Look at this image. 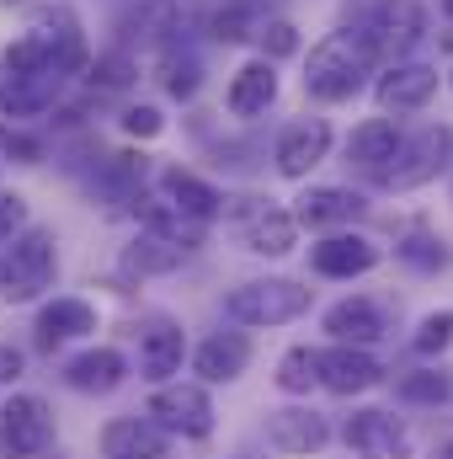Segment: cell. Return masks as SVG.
Segmentation results:
<instances>
[{
    "instance_id": "cell-1",
    "label": "cell",
    "mask_w": 453,
    "mask_h": 459,
    "mask_svg": "<svg viewBox=\"0 0 453 459\" xmlns=\"http://www.w3.org/2000/svg\"><path fill=\"white\" fill-rule=\"evenodd\" d=\"M341 32L373 59V70L411 59V48L427 38V11L422 0H346Z\"/></svg>"
},
{
    "instance_id": "cell-2",
    "label": "cell",
    "mask_w": 453,
    "mask_h": 459,
    "mask_svg": "<svg viewBox=\"0 0 453 459\" xmlns=\"http://www.w3.org/2000/svg\"><path fill=\"white\" fill-rule=\"evenodd\" d=\"M59 283V230L32 225L0 246V299L5 305H43Z\"/></svg>"
},
{
    "instance_id": "cell-3",
    "label": "cell",
    "mask_w": 453,
    "mask_h": 459,
    "mask_svg": "<svg viewBox=\"0 0 453 459\" xmlns=\"http://www.w3.org/2000/svg\"><path fill=\"white\" fill-rule=\"evenodd\" d=\"M373 75V59L346 38V32H326L310 59H304V97L321 102V108H337V102H352Z\"/></svg>"
},
{
    "instance_id": "cell-4",
    "label": "cell",
    "mask_w": 453,
    "mask_h": 459,
    "mask_svg": "<svg viewBox=\"0 0 453 459\" xmlns=\"http://www.w3.org/2000/svg\"><path fill=\"white\" fill-rule=\"evenodd\" d=\"M449 166H453V123H422L416 134H400L389 166L373 182L384 193H416V187H432Z\"/></svg>"
},
{
    "instance_id": "cell-5",
    "label": "cell",
    "mask_w": 453,
    "mask_h": 459,
    "mask_svg": "<svg viewBox=\"0 0 453 459\" xmlns=\"http://www.w3.org/2000/svg\"><path fill=\"white\" fill-rule=\"evenodd\" d=\"M315 289L299 278H251L240 289H229L225 316L235 326H288L299 316H310Z\"/></svg>"
},
{
    "instance_id": "cell-6",
    "label": "cell",
    "mask_w": 453,
    "mask_h": 459,
    "mask_svg": "<svg viewBox=\"0 0 453 459\" xmlns=\"http://www.w3.org/2000/svg\"><path fill=\"white\" fill-rule=\"evenodd\" d=\"M59 444V417L38 390L0 395V459H43Z\"/></svg>"
},
{
    "instance_id": "cell-7",
    "label": "cell",
    "mask_w": 453,
    "mask_h": 459,
    "mask_svg": "<svg viewBox=\"0 0 453 459\" xmlns=\"http://www.w3.org/2000/svg\"><path fill=\"white\" fill-rule=\"evenodd\" d=\"M144 417L166 433V438H209L214 433V395L198 379H166L150 390Z\"/></svg>"
},
{
    "instance_id": "cell-8",
    "label": "cell",
    "mask_w": 453,
    "mask_h": 459,
    "mask_svg": "<svg viewBox=\"0 0 453 459\" xmlns=\"http://www.w3.org/2000/svg\"><path fill=\"white\" fill-rule=\"evenodd\" d=\"M225 220L235 225L240 246L256 251V256H288L299 246L294 214L283 204H272V198H235V204L225 198Z\"/></svg>"
},
{
    "instance_id": "cell-9",
    "label": "cell",
    "mask_w": 453,
    "mask_h": 459,
    "mask_svg": "<svg viewBox=\"0 0 453 459\" xmlns=\"http://www.w3.org/2000/svg\"><path fill=\"white\" fill-rule=\"evenodd\" d=\"M97 332H102V310L86 294H48L32 316V347L48 352V358L75 342H91Z\"/></svg>"
},
{
    "instance_id": "cell-10",
    "label": "cell",
    "mask_w": 453,
    "mask_h": 459,
    "mask_svg": "<svg viewBox=\"0 0 453 459\" xmlns=\"http://www.w3.org/2000/svg\"><path fill=\"white\" fill-rule=\"evenodd\" d=\"M341 444L352 459H411V449H416L411 428L384 406H357L341 422Z\"/></svg>"
},
{
    "instance_id": "cell-11",
    "label": "cell",
    "mask_w": 453,
    "mask_h": 459,
    "mask_svg": "<svg viewBox=\"0 0 453 459\" xmlns=\"http://www.w3.org/2000/svg\"><path fill=\"white\" fill-rule=\"evenodd\" d=\"M315 385L352 401V395H368L373 385H384V363L373 358V347H346V342L315 347Z\"/></svg>"
},
{
    "instance_id": "cell-12",
    "label": "cell",
    "mask_w": 453,
    "mask_h": 459,
    "mask_svg": "<svg viewBox=\"0 0 453 459\" xmlns=\"http://www.w3.org/2000/svg\"><path fill=\"white\" fill-rule=\"evenodd\" d=\"M182 358H187V332L171 316H150L133 332V368L150 390L166 385V379H182Z\"/></svg>"
},
{
    "instance_id": "cell-13",
    "label": "cell",
    "mask_w": 453,
    "mask_h": 459,
    "mask_svg": "<svg viewBox=\"0 0 453 459\" xmlns=\"http://www.w3.org/2000/svg\"><path fill=\"white\" fill-rule=\"evenodd\" d=\"M128 374H133V363H128V352L113 342H86L81 352H70L64 358V368H59V379H64V390H75V395H113L128 385Z\"/></svg>"
},
{
    "instance_id": "cell-14",
    "label": "cell",
    "mask_w": 453,
    "mask_h": 459,
    "mask_svg": "<svg viewBox=\"0 0 453 459\" xmlns=\"http://www.w3.org/2000/svg\"><path fill=\"white\" fill-rule=\"evenodd\" d=\"M438 65H427V59H400V65H384L379 70V81H373V102H379V113H422L432 97H438Z\"/></svg>"
},
{
    "instance_id": "cell-15",
    "label": "cell",
    "mask_w": 453,
    "mask_h": 459,
    "mask_svg": "<svg viewBox=\"0 0 453 459\" xmlns=\"http://www.w3.org/2000/svg\"><path fill=\"white\" fill-rule=\"evenodd\" d=\"M363 209H368V198L357 193V187H337V182H315V187H304L299 198H294V225L299 230H321V235H331V230H352L363 220Z\"/></svg>"
},
{
    "instance_id": "cell-16",
    "label": "cell",
    "mask_w": 453,
    "mask_h": 459,
    "mask_svg": "<svg viewBox=\"0 0 453 459\" xmlns=\"http://www.w3.org/2000/svg\"><path fill=\"white\" fill-rule=\"evenodd\" d=\"M379 262H384V251L363 230H331V235H321L310 246V273H321V278H346L352 283V278L373 273Z\"/></svg>"
},
{
    "instance_id": "cell-17",
    "label": "cell",
    "mask_w": 453,
    "mask_h": 459,
    "mask_svg": "<svg viewBox=\"0 0 453 459\" xmlns=\"http://www.w3.org/2000/svg\"><path fill=\"white\" fill-rule=\"evenodd\" d=\"M150 187H155V193H160L171 209H182L187 220H198V225H214V220H225V193H219L209 177H198L192 166H155Z\"/></svg>"
},
{
    "instance_id": "cell-18",
    "label": "cell",
    "mask_w": 453,
    "mask_h": 459,
    "mask_svg": "<svg viewBox=\"0 0 453 459\" xmlns=\"http://www.w3.org/2000/svg\"><path fill=\"white\" fill-rule=\"evenodd\" d=\"M331 144H337V134H331V123H326V117H294V123L278 134V150H272L278 177L304 182V177L331 155Z\"/></svg>"
},
{
    "instance_id": "cell-19",
    "label": "cell",
    "mask_w": 453,
    "mask_h": 459,
    "mask_svg": "<svg viewBox=\"0 0 453 459\" xmlns=\"http://www.w3.org/2000/svg\"><path fill=\"white\" fill-rule=\"evenodd\" d=\"M267 444L278 455L310 459L331 444V422L315 406H278V411H267Z\"/></svg>"
},
{
    "instance_id": "cell-20",
    "label": "cell",
    "mask_w": 453,
    "mask_h": 459,
    "mask_svg": "<svg viewBox=\"0 0 453 459\" xmlns=\"http://www.w3.org/2000/svg\"><path fill=\"white\" fill-rule=\"evenodd\" d=\"M97 449H102V459H166L171 455V438H166L150 417L128 411V417H107V422H102Z\"/></svg>"
},
{
    "instance_id": "cell-21",
    "label": "cell",
    "mask_w": 453,
    "mask_h": 459,
    "mask_svg": "<svg viewBox=\"0 0 453 459\" xmlns=\"http://www.w3.org/2000/svg\"><path fill=\"white\" fill-rule=\"evenodd\" d=\"M128 214H133L139 230H150V235H160V240H171V246H182V251H198L203 235H209V225H198V220H187L182 209H171L155 187H144V193L128 204Z\"/></svg>"
},
{
    "instance_id": "cell-22",
    "label": "cell",
    "mask_w": 453,
    "mask_h": 459,
    "mask_svg": "<svg viewBox=\"0 0 453 459\" xmlns=\"http://www.w3.org/2000/svg\"><path fill=\"white\" fill-rule=\"evenodd\" d=\"M251 368V337L245 332H209L192 352L198 385H235Z\"/></svg>"
},
{
    "instance_id": "cell-23",
    "label": "cell",
    "mask_w": 453,
    "mask_h": 459,
    "mask_svg": "<svg viewBox=\"0 0 453 459\" xmlns=\"http://www.w3.org/2000/svg\"><path fill=\"white\" fill-rule=\"evenodd\" d=\"M321 332H331V342H346V347H379L384 342V310L373 299H363V294H346L321 316Z\"/></svg>"
},
{
    "instance_id": "cell-24",
    "label": "cell",
    "mask_w": 453,
    "mask_h": 459,
    "mask_svg": "<svg viewBox=\"0 0 453 459\" xmlns=\"http://www.w3.org/2000/svg\"><path fill=\"white\" fill-rule=\"evenodd\" d=\"M133 86H139V54H133L128 43H113V48L91 54V65H86V75H81V91H86L91 102L128 97Z\"/></svg>"
},
{
    "instance_id": "cell-25",
    "label": "cell",
    "mask_w": 453,
    "mask_h": 459,
    "mask_svg": "<svg viewBox=\"0 0 453 459\" xmlns=\"http://www.w3.org/2000/svg\"><path fill=\"white\" fill-rule=\"evenodd\" d=\"M272 102H278V65H267V59H245V65L229 75V86H225L229 117L251 123V117L267 113Z\"/></svg>"
},
{
    "instance_id": "cell-26",
    "label": "cell",
    "mask_w": 453,
    "mask_h": 459,
    "mask_svg": "<svg viewBox=\"0 0 453 459\" xmlns=\"http://www.w3.org/2000/svg\"><path fill=\"white\" fill-rule=\"evenodd\" d=\"M187 256H192V251H182V246H171V240H160V235L139 230V235H133V240L117 251V278H128V283L166 278V273H176Z\"/></svg>"
},
{
    "instance_id": "cell-27",
    "label": "cell",
    "mask_w": 453,
    "mask_h": 459,
    "mask_svg": "<svg viewBox=\"0 0 453 459\" xmlns=\"http://www.w3.org/2000/svg\"><path fill=\"white\" fill-rule=\"evenodd\" d=\"M395 144H400V123H395V117H363V123L346 134V166L379 177V171L389 166Z\"/></svg>"
},
{
    "instance_id": "cell-28",
    "label": "cell",
    "mask_w": 453,
    "mask_h": 459,
    "mask_svg": "<svg viewBox=\"0 0 453 459\" xmlns=\"http://www.w3.org/2000/svg\"><path fill=\"white\" fill-rule=\"evenodd\" d=\"M155 81H160V91L171 102H192L203 91V59L192 48H182V43H166L155 54Z\"/></svg>"
},
{
    "instance_id": "cell-29",
    "label": "cell",
    "mask_w": 453,
    "mask_h": 459,
    "mask_svg": "<svg viewBox=\"0 0 453 459\" xmlns=\"http://www.w3.org/2000/svg\"><path fill=\"white\" fill-rule=\"evenodd\" d=\"M395 262L411 267V273H422V278H432V273H449L453 267V246L438 235V230L416 225V230H406V235L395 240Z\"/></svg>"
},
{
    "instance_id": "cell-30",
    "label": "cell",
    "mask_w": 453,
    "mask_h": 459,
    "mask_svg": "<svg viewBox=\"0 0 453 459\" xmlns=\"http://www.w3.org/2000/svg\"><path fill=\"white\" fill-rule=\"evenodd\" d=\"M267 16H278L272 0H219L209 16V32H214V43H251Z\"/></svg>"
},
{
    "instance_id": "cell-31",
    "label": "cell",
    "mask_w": 453,
    "mask_h": 459,
    "mask_svg": "<svg viewBox=\"0 0 453 459\" xmlns=\"http://www.w3.org/2000/svg\"><path fill=\"white\" fill-rule=\"evenodd\" d=\"M54 150H48V134L43 128H21V123H5V144H0V160L5 166H43Z\"/></svg>"
},
{
    "instance_id": "cell-32",
    "label": "cell",
    "mask_w": 453,
    "mask_h": 459,
    "mask_svg": "<svg viewBox=\"0 0 453 459\" xmlns=\"http://www.w3.org/2000/svg\"><path fill=\"white\" fill-rule=\"evenodd\" d=\"M251 43H256V59L278 65V59H294V54H299V27H294L288 16H267Z\"/></svg>"
},
{
    "instance_id": "cell-33",
    "label": "cell",
    "mask_w": 453,
    "mask_h": 459,
    "mask_svg": "<svg viewBox=\"0 0 453 459\" xmlns=\"http://www.w3.org/2000/svg\"><path fill=\"white\" fill-rule=\"evenodd\" d=\"M395 395L411 401V406H443V401L453 395V379L449 374H438V368H416V374L395 379Z\"/></svg>"
},
{
    "instance_id": "cell-34",
    "label": "cell",
    "mask_w": 453,
    "mask_h": 459,
    "mask_svg": "<svg viewBox=\"0 0 453 459\" xmlns=\"http://www.w3.org/2000/svg\"><path fill=\"white\" fill-rule=\"evenodd\" d=\"M278 390L283 395H310L315 390V347H288L283 358H278Z\"/></svg>"
},
{
    "instance_id": "cell-35",
    "label": "cell",
    "mask_w": 453,
    "mask_h": 459,
    "mask_svg": "<svg viewBox=\"0 0 453 459\" xmlns=\"http://www.w3.org/2000/svg\"><path fill=\"white\" fill-rule=\"evenodd\" d=\"M117 128H123L128 139L150 144V139H160V134H166V113H160L155 102H123V113H117Z\"/></svg>"
},
{
    "instance_id": "cell-36",
    "label": "cell",
    "mask_w": 453,
    "mask_h": 459,
    "mask_svg": "<svg viewBox=\"0 0 453 459\" xmlns=\"http://www.w3.org/2000/svg\"><path fill=\"white\" fill-rule=\"evenodd\" d=\"M411 347H416L422 358H443V352L453 347V310H432V316H422V326H416Z\"/></svg>"
},
{
    "instance_id": "cell-37",
    "label": "cell",
    "mask_w": 453,
    "mask_h": 459,
    "mask_svg": "<svg viewBox=\"0 0 453 459\" xmlns=\"http://www.w3.org/2000/svg\"><path fill=\"white\" fill-rule=\"evenodd\" d=\"M27 225H32V204H27V193L0 187V246H5L11 235H21Z\"/></svg>"
},
{
    "instance_id": "cell-38",
    "label": "cell",
    "mask_w": 453,
    "mask_h": 459,
    "mask_svg": "<svg viewBox=\"0 0 453 459\" xmlns=\"http://www.w3.org/2000/svg\"><path fill=\"white\" fill-rule=\"evenodd\" d=\"M27 379V352L16 342H0V390H16Z\"/></svg>"
},
{
    "instance_id": "cell-39",
    "label": "cell",
    "mask_w": 453,
    "mask_h": 459,
    "mask_svg": "<svg viewBox=\"0 0 453 459\" xmlns=\"http://www.w3.org/2000/svg\"><path fill=\"white\" fill-rule=\"evenodd\" d=\"M432 459H453V438H449V444H438V449H432Z\"/></svg>"
},
{
    "instance_id": "cell-40",
    "label": "cell",
    "mask_w": 453,
    "mask_h": 459,
    "mask_svg": "<svg viewBox=\"0 0 453 459\" xmlns=\"http://www.w3.org/2000/svg\"><path fill=\"white\" fill-rule=\"evenodd\" d=\"M443 11H449V22H453V0H443Z\"/></svg>"
},
{
    "instance_id": "cell-41",
    "label": "cell",
    "mask_w": 453,
    "mask_h": 459,
    "mask_svg": "<svg viewBox=\"0 0 453 459\" xmlns=\"http://www.w3.org/2000/svg\"><path fill=\"white\" fill-rule=\"evenodd\" d=\"M0 5H27V0H0Z\"/></svg>"
},
{
    "instance_id": "cell-42",
    "label": "cell",
    "mask_w": 453,
    "mask_h": 459,
    "mask_svg": "<svg viewBox=\"0 0 453 459\" xmlns=\"http://www.w3.org/2000/svg\"><path fill=\"white\" fill-rule=\"evenodd\" d=\"M449 86H453V75H449Z\"/></svg>"
}]
</instances>
